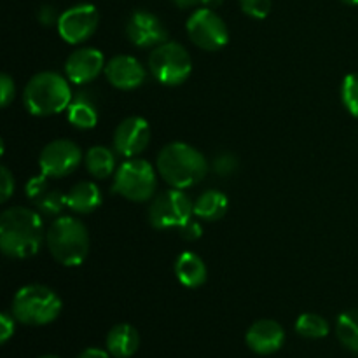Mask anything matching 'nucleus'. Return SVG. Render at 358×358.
I'll list each match as a JSON object with an SVG mask.
<instances>
[{
  "label": "nucleus",
  "instance_id": "f257e3e1",
  "mask_svg": "<svg viewBox=\"0 0 358 358\" xmlns=\"http://www.w3.org/2000/svg\"><path fill=\"white\" fill-rule=\"evenodd\" d=\"M44 236V222L37 210L13 206L0 215V250L6 257H34Z\"/></svg>",
  "mask_w": 358,
  "mask_h": 358
},
{
  "label": "nucleus",
  "instance_id": "f03ea898",
  "mask_svg": "<svg viewBox=\"0 0 358 358\" xmlns=\"http://www.w3.org/2000/svg\"><path fill=\"white\" fill-rule=\"evenodd\" d=\"M156 168L168 185L189 189L206 177L208 161L196 147L184 142H171L157 154Z\"/></svg>",
  "mask_w": 358,
  "mask_h": 358
},
{
  "label": "nucleus",
  "instance_id": "7ed1b4c3",
  "mask_svg": "<svg viewBox=\"0 0 358 358\" xmlns=\"http://www.w3.org/2000/svg\"><path fill=\"white\" fill-rule=\"evenodd\" d=\"M69 79L56 72H41L31 77L23 91V103L37 117L59 114L72 103Z\"/></svg>",
  "mask_w": 358,
  "mask_h": 358
},
{
  "label": "nucleus",
  "instance_id": "20e7f679",
  "mask_svg": "<svg viewBox=\"0 0 358 358\" xmlns=\"http://www.w3.org/2000/svg\"><path fill=\"white\" fill-rule=\"evenodd\" d=\"M45 243L56 262L66 268L80 266L90 254L87 227L76 217H58L45 233Z\"/></svg>",
  "mask_w": 358,
  "mask_h": 358
},
{
  "label": "nucleus",
  "instance_id": "39448f33",
  "mask_svg": "<svg viewBox=\"0 0 358 358\" xmlns=\"http://www.w3.org/2000/svg\"><path fill=\"white\" fill-rule=\"evenodd\" d=\"M62 299L52 289L38 283L21 287L13 299L10 313L17 322L41 327L55 322L62 313Z\"/></svg>",
  "mask_w": 358,
  "mask_h": 358
},
{
  "label": "nucleus",
  "instance_id": "423d86ee",
  "mask_svg": "<svg viewBox=\"0 0 358 358\" xmlns=\"http://www.w3.org/2000/svg\"><path fill=\"white\" fill-rule=\"evenodd\" d=\"M157 187L156 171L145 159L131 157L115 170L112 191L133 203L149 201Z\"/></svg>",
  "mask_w": 358,
  "mask_h": 358
},
{
  "label": "nucleus",
  "instance_id": "0eeeda50",
  "mask_svg": "<svg viewBox=\"0 0 358 358\" xmlns=\"http://www.w3.org/2000/svg\"><path fill=\"white\" fill-rule=\"evenodd\" d=\"M150 73L164 86H180L191 77L192 58L187 49L173 41L152 49L149 56Z\"/></svg>",
  "mask_w": 358,
  "mask_h": 358
},
{
  "label": "nucleus",
  "instance_id": "6e6552de",
  "mask_svg": "<svg viewBox=\"0 0 358 358\" xmlns=\"http://www.w3.org/2000/svg\"><path fill=\"white\" fill-rule=\"evenodd\" d=\"M194 215V201L184 189L171 187L152 199L149 206V222L156 229L182 227Z\"/></svg>",
  "mask_w": 358,
  "mask_h": 358
},
{
  "label": "nucleus",
  "instance_id": "1a4fd4ad",
  "mask_svg": "<svg viewBox=\"0 0 358 358\" xmlns=\"http://www.w3.org/2000/svg\"><path fill=\"white\" fill-rule=\"evenodd\" d=\"M185 28H187V35L192 44L203 51H220L229 42L227 24L215 10L208 9V7L196 9L189 16Z\"/></svg>",
  "mask_w": 358,
  "mask_h": 358
},
{
  "label": "nucleus",
  "instance_id": "9d476101",
  "mask_svg": "<svg viewBox=\"0 0 358 358\" xmlns=\"http://www.w3.org/2000/svg\"><path fill=\"white\" fill-rule=\"evenodd\" d=\"M83 150L72 140L58 138L49 142L38 156L41 173L49 178H63L73 173L83 163Z\"/></svg>",
  "mask_w": 358,
  "mask_h": 358
},
{
  "label": "nucleus",
  "instance_id": "9b49d317",
  "mask_svg": "<svg viewBox=\"0 0 358 358\" xmlns=\"http://www.w3.org/2000/svg\"><path fill=\"white\" fill-rule=\"evenodd\" d=\"M100 14L93 3H77L59 14L58 34L66 44H83L96 31Z\"/></svg>",
  "mask_w": 358,
  "mask_h": 358
},
{
  "label": "nucleus",
  "instance_id": "f8f14e48",
  "mask_svg": "<svg viewBox=\"0 0 358 358\" xmlns=\"http://www.w3.org/2000/svg\"><path fill=\"white\" fill-rule=\"evenodd\" d=\"M129 42L140 49H154L168 41V30L163 21L149 10H135L126 23Z\"/></svg>",
  "mask_w": 358,
  "mask_h": 358
},
{
  "label": "nucleus",
  "instance_id": "ddd939ff",
  "mask_svg": "<svg viewBox=\"0 0 358 358\" xmlns=\"http://www.w3.org/2000/svg\"><path fill=\"white\" fill-rule=\"evenodd\" d=\"M150 143L149 122L138 115L126 117L114 131V150L122 157H138Z\"/></svg>",
  "mask_w": 358,
  "mask_h": 358
},
{
  "label": "nucleus",
  "instance_id": "4468645a",
  "mask_svg": "<svg viewBox=\"0 0 358 358\" xmlns=\"http://www.w3.org/2000/svg\"><path fill=\"white\" fill-rule=\"evenodd\" d=\"M24 194L35 206V210L44 217L59 215L66 206V194H63L59 189L52 187L49 177L44 173L35 175L27 182Z\"/></svg>",
  "mask_w": 358,
  "mask_h": 358
},
{
  "label": "nucleus",
  "instance_id": "2eb2a0df",
  "mask_svg": "<svg viewBox=\"0 0 358 358\" xmlns=\"http://www.w3.org/2000/svg\"><path fill=\"white\" fill-rule=\"evenodd\" d=\"M105 58L100 49L80 48L65 62V76L73 84H87L105 72Z\"/></svg>",
  "mask_w": 358,
  "mask_h": 358
},
{
  "label": "nucleus",
  "instance_id": "dca6fc26",
  "mask_svg": "<svg viewBox=\"0 0 358 358\" xmlns=\"http://www.w3.org/2000/svg\"><path fill=\"white\" fill-rule=\"evenodd\" d=\"M105 77L117 90L133 91L145 83L147 73L138 59L128 55H119L107 62Z\"/></svg>",
  "mask_w": 358,
  "mask_h": 358
},
{
  "label": "nucleus",
  "instance_id": "f3484780",
  "mask_svg": "<svg viewBox=\"0 0 358 358\" xmlns=\"http://www.w3.org/2000/svg\"><path fill=\"white\" fill-rule=\"evenodd\" d=\"M245 341L248 348L257 355H273L285 343V331L276 320L262 318L248 327Z\"/></svg>",
  "mask_w": 358,
  "mask_h": 358
},
{
  "label": "nucleus",
  "instance_id": "a211bd4d",
  "mask_svg": "<svg viewBox=\"0 0 358 358\" xmlns=\"http://www.w3.org/2000/svg\"><path fill=\"white\" fill-rule=\"evenodd\" d=\"M175 276L187 289H198L205 285L208 269L205 261L194 252H182L175 261Z\"/></svg>",
  "mask_w": 358,
  "mask_h": 358
},
{
  "label": "nucleus",
  "instance_id": "6ab92c4d",
  "mask_svg": "<svg viewBox=\"0 0 358 358\" xmlns=\"http://www.w3.org/2000/svg\"><path fill=\"white\" fill-rule=\"evenodd\" d=\"M107 352L114 358H129L140 348V334L133 325L119 324L107 334Z\"/></svg>",
  "mask_w": 358,
  "mask_h": 358
},
{
  "label": "nucleus",
  "instance_id": "aec40b11",
  "mask_svg": "<svg viewBox=\"0 0 358 358\" xmlns=\"http://www.w3.org/2000/svg\"><path fill=\"white\" fill-rule=\"evenodd\" d=\"M101 191L94 182L80 180L66 194V206L72 212L86 215V213L94 212L101 205Z\"/></svg>",
  "mask_w": 358,
  "mask_h": 358
},
{
  "label": "nucleus",
  "instance_id": "412c9836",
  "mask_svg": "<svg viewBox=\"0 0 358 358\" xmlns=\"http://www.w3.org/2000/svg\"><path fill=\"white\" fill-rule=\"evenodd\" d=\"M227 206H229V199H227V196L224 194L222 191L210 189V191L201 192V194L196 198L194 215L198 217V219L215 222V220L222 219V217L226 215Z\"/></svg>",
  "mask_w": 358,
  "mask_h": 358
},
{
  "label": "nucleus",
  "instance_id": "4be33fe9",
  "mask_svg": "<svg viewBox=\"0 0 358 358\" xmlns=\"http://www.w3.org/2000/svg\"><path fill=\"white\" fill-rule=\"evenodd\" d=\"M84 164L94 178H108L115 171V154L105 145H94L84 156Z\"/></svg>",
  "mask_w": 358,
  "mask_h": 358
},
{
  "label": "nucleus",
  "instance_id": "5701e85b",
  "mask_svg": "<svg viewBox=\"0 0 358 358\" xmlns=\"http://www.w3.org/2000/svg\"><path fill=\"white\" fill-rule=\"evenodd\" d=\"M66 117L73 128L79 129H91L96 126L98 122V112L96 107L91 103L87 98H77L72 100V103L66 108Z\"/></svg>",
  "mask_w": 358,
  "mask_h": 358
},
{
  "label": "nucleus",
  "instance_id": "b1692460",
  "mask_svg": "<svg viewBox=\"0 0 358 358\" xmlns=\"http://www.w3.org/2000/svg\"><path fill=\"white\" fill-rule=\"evenodd\" d=\"M336 336L346 350L358 353V310H348L339 315Z\"/></svg>",
  "mask_w": 358,
  "mask_h": 358
},
{
  "label": "nucleus",
  "instance_id": "393cba45",
  "mask_svg": "<svg viewBox=\"0 0 358 358\" xmlns=\"http://www.w3.org/2000/svg\"><path fill=\"white\" fill-rule=\"evenodd\" d=\"M296 332L301 338L322 339L327 338L331 332V325L324 317L317 313H303L296 322Z\"/></svg>",
  "mask_w": 358,
  "mask_h": 358
},
{
  "label": "nucleus",
  "instance_id": "a878e982",
  "mask_svg": "<svg viewBox=\"0 0 358 358\" xmlns=\"http://www.w3.org/2000/svg\"><path fill=\"white\" fill-rule=\"evenodd\" d=\"M341 100L346 110L358 117V72L348 73L343 80L341 86Z\"/></svg>",
  "mask_w": 358,
  "mask_h": 358
},
{
  "label": "nucleus",
  "instance_id": "bb28decb",
  "mask_svg": "<svg viewBox=\"0 0 358 358\" xmlns=\"http://www.w3.org/2000/svg\"><path fill=\"white\" fill-rule=\"evenodd\" d=\"M238 2L241 10L254 20H264L271 13V0H238Z\"/></svg>",
  "mask_w": 358,
  "mask_h": 358
},
{
  "label": "nucleus",
  "instance_id": "cd10ccee",
  "mask_svg": "<svg viewBox=\"0 0 358 358\" xmlns=\"http://www.w3.org/2000/svg\"><path fill=\"white\" fill-rule=\"evenodd\" d=\"M14 96H16V84H14L13 77L9 73H2L0 76V103H2V107H9Z\"/></svg>",
  "mask_w": 358,
  "mask_h": 358
},
{
  "label": "nucleus",
  "instance_id": "c85d7f7f",
  "mask_svg": "<svg viewBox=\"0 0 358 358\" xmlns=\"http://www.w3.org/2000/svg\"><path fill=\"white\" fill-rule=\"evenodd\" d=\"M14 192V175L7 166L0 168V201L6 203Z\"/></svg>",
  "mask_w": 358,
  "mask_h": 358
},
{
  "label": "nucleus",
  "instance_id": "c756f323",
  "mask_svg": "<svg viewBox=\"0 0 358 358\" xmlns=\"http://www.w3.org/2000/svg\"><path fill=\"white\" fill-rule=\"evenodd\" d=\"M14 331H16V318H14V315H0V343H2V345H6V343L13 338Z\"/></svg>",
  "mask_w": 358,
  "mask_h": 358
},
{
  "label": "nucleus",
  "instance_id": "7c9ffc66",
  "mask_svg": "<svg viewBox=\"0 0 358 358\" xmlns=\"http://www.w3.org/2000/svg\"><path fill=\"white\" fill-rule=\"evenodd\" d=\"M213 168L219 175H231L238 168V161L233 154H220L213 163Z\"/></svg>",
  "mask_w": 358,
  "mask_h": 358
},
{
  "label": "nucleus",
  "instance_id": "2f4dec72",
  "mask_svg": "<svg viewBox=\"0 0 358 358\" xmlns=\"http://www.w3.org/2000/svg\"><path fill=\"white\" fill-rule=\"evenodd\" d=\"M178 233H180L182 240L196 241V240H199V238H201L203 227H201V224L191 219L187 224H184L182 227H178Z\"/></svg>",
  "mask_w": 358,
  "mask_h": 358
},
{
  "label": "nucleus",
  "instance_id": "473e14b6",
  "mask_svg": "<svg viewBox=\"0 0 358 358\" xmlns=\"http://www.w3.org/2000/svg\"><path fill=\"white\" fill-rule=\"evenodd\" d=\"M37 17H38V21L44 24V27H51V24L58 23V20H59L58 13H56V9L52 6H42L41 9H38Z\"/></svg>",
  "mask_w": 358,
  "mask_h": 358
},
{
  "label": "nucleus",
  "instance_id": "72a5a7b5",
  "mask_svg": "<svg viewBox=\"0 0 358 358\" xmlns=\"http://www.w3.org/2000/svg\"><path fill=\"white\" fill-rule=\"evenodd\" d=\"M112 355L108 352H105V350H100V348H87L84 350L83 353H80L77 358H110Z\"/></svg>",
  "mask_w": 358,
  "mask_h": 358
},
{
  "label": "nucleus",
  "instance_id": "f704fd0d",
  "mask_svg": "<svg viewBox=\"0 0 358 358\" xmlns=\"http://www.w3.org/2000/svg\"><path fill=\"white\" fill-rule=\"evenodd\" d=\"M171 2L180 9H189V7H194L196 3H201V0H171Z\"/></svg>",
  "mask_w": 358,
  "mask_h": 358
},
{
  "label": "nucleus",
  "instance_id": "c9c22d12",
  "mask_svg": "<svg viewBox=\"0 0 358 358\" xmlns=\"http://www.w3.org/2000/svg\"><path fill=\"white\" fill-rule=\"evenodd\" d=\"M224 0H201L203 7H208V9H217V7L222 6Z\"/></svg>",
  "mask_w": 358,
  "mask_h": 358
},
{
  "label": "nucleus",
  "instance_id": "e433bc0d",
  "mask_svg": "<svg viewBox=\"0 0 358 358\" xmlns=\"http://www.w3.org/2000/svg\"><path fill=\"white\" fill-rule=\"evenodd\" d=\"M341 2L346 6H358V0H341Z\"/></svg>",
  "mask_w": 358,
  "mask_h": 358
},
{
  "label": "nucleus",
  "instance_id": "4c0bfd02",
  "mask_svg": "<svg viewBox=\"0 0 358 358\" xmlns=\"http://www.w3.org/2000/svg\"><path fill=\"white\" fill-rule=\"evenodd\" d=\"M38 358H59V357H56V355H42V357H38Z\"/></svg>",
  "mask_w": 358,
  "mask_h": 358
}]
</instances>
